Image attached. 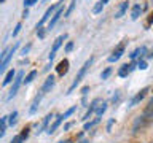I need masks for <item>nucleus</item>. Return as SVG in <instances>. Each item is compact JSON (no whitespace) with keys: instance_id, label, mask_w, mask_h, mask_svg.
Returning a JSON list of instances; mask_svg holds the SVG:
<instances>
[{"instance_id":"1","label":"nucleus","mask_w":153,"mask_h":143,"mask_svg":"<svg viewBox=\"0 0 153 143\" xmlns=\"http://www.w3.org/2000/svg\"><path fill=\"white\" fill-rule=\"evenodd\" d=\"M153 122V99L148 102V105L145 107V110H143V113L136 119V122H134V127H132V132L137 133L143 130L147 126H150V124Z\"/></svg>"},{"instance_id":"2","label":"nucleus","mask_w":153,"mask_h":143,"mask_svg":"<svg viewBox=\"0 0 153 143\" xmlns=\"http://www.w3.org/2000/svg\"><path fill=\"white\" fill-rule=\"evenodd\" d=\"M93 60H94V59H93V57H91V59H88V60H86L85 64H83V67H81V69H80V72H78V73H76V76H75V80H74V83L70 84V88H69V92H67V94H70L72 91H74V89L76 88V86H78V84L81 83V80L85 78L86 72L89 70V67H91V64H93Z\"/></svg>"},{"instance_id":"3","label":"nucleus","mask_w":153,"mask_h":143,"mask_svg":"<svg viewBox=\"0 0 153 143\" xmlns=\"http://www.w3.org/2000/svg\"><path fill=\"white\" fill-rule=\"evenodd\" d=\"M126 43H128V41L124 40V41H121V43H120V45H118L117 48H115V49H113V52L108 56V62H115V60H118L120 57L123 56L124 49H126Z\"/></svg>"},{"instance_id":"4","label":"nucleus","mask_w":153,"mask_h":143,"mask_svg":"<svg viewBox=\"0 0 153 143\" xmlns=\"http://www.w3.org/2000/svg\"><path fill=\"white\" fill-rule=\"evenodd\" d=\"M22 78H24V72L21 70V72H18V73H16V78H14V83H13V86H11V91H10L8 99H13L14 95H16V92L19 91V86H21V83L24 81Z\"/></svg>"},{"instance_id":"5","label":"nucleus","mask_w":153,"mask_h":143,"mask_svg":"<svg viewBox=\"0 0 153 143\" xmlns=\"http://www.w3.org/2000/svg\"><path fill=\"white\" fill-rule=\"evenodd\" d=\"M67 38V35L64 33V35H61V37H57L56 40H54V43H53V49H51V52H50V60H53L54 59V56H56V52H57V49L61 48V45L64 43V40Z\"/></svg>"},{"instance_id":"6","label":"nucleus","mask_w":153,"mask_h":143,"mask_svg":"<svg viewBox=\"0 0 153 143\" xmlns=\"http://www.w3.org/2000/svg\"><path fill=\"white\" fill-rule=\"evenodd\" d=\"M134 67H136V64H134V62H129V64L121 65V67H120V70H118V75L121 76V78H126V76L134 70Z\"/></svg>"},{"instance_id":"7","label":"nucleus","mask_w":153,"mask_h":143,"mask_svg":"<svg viewBox=\"0 0 153 143\" xmlns=\"http://www.w3.org/2000/svg\"><path fill=\"white\" fill-rule=\"evenodd\" d=\"M148 91H150L148 88H143V89L139 91V92H137L136 95H134V99L131 100V107H136V105H137L139 102H142V100L145 99V95L148 94Z\"/></svg>"},{"instance_id":"8","label":"nucleus","mask_w":153,"mask_h":143,"mask_svg":"<svg viewBox=\"0 0 153 143\" xmlns=\"http://www.w3.org/2000/svg\"><path fill=\"white\" fill-rule=\"evenodd\" d=\"M69 65H70V62H69V59H62L59 64H57V67H56V70H57V75L59 76H64L67 72H69Z\"/></svg>"},{"instance_id":"9","label":"nucleus","mask_w":153,"mask_h":143,"mask_svg":"<svg viewBox=\"0 0 153 143\" xmlns=\"http://www.w3.org/2000/svg\"><path fill=\"white\" fill-rule=\"evenodd\" d=\"M62 14H64V7H59V10H57V11L54 13V16L51 18V21H50V24H48V30H51L53 27L56 26V22L59 21V18L62 16Z\"/></svg>"},{"instance_id":"10","label":"nucleus","mask_w":153,"mask_h":143,"mask_svg":"<svg viewBox=\"0 0 153 143\" xmlns=\"http://www.w3.org/2000/svg\"><path fill=\"white\" fill-rule=\"evenodd\" d=\"M64 119H65V118H64V114H59V116H56V119H54V122H53L51 126L48 127V130H46V132L50 133V135H51V133H54V132H56V129H57V127L61 126V122L64 121Z\"/></svg>"},{"instance_id":"11","label":"nucleus","mask_w":153,"mask_h":143,"mask_svg":"<svg viewBox=\"0 0 153 143\" xmlns=\"http://www.w3.org/2000/svg\"><path fill=\"white\" fill-rule=\"evenodd\" d=\"M100 102H102L100 99H94L93 102H91V107L88 108V111H86V114L83 116V119H85V121H88V119L91 118V114H93V113L96 111V108H97V105H99Z\"/></svg>"},{"instance_id":"12","label":"nucleus","mask_w":153,"mask_h":143,"mask_svg":"<svg viewBox=\"0 0 153 143\" xmlns=\"http://www.w3.org/2000/svg\"><path fill=\"white\" fill-rule=\"evenodd\" d=\"M43 95H45V92H43V91H40V92L37 94V97L33 99V102H32V107H30V113H32V114L37 111V108H38V105H40V102H42Z\"/></svg>"},{"instance_id":"13","label":"nucleus","mask_w":153,"mask_h":143,"mask_svg":"<svg viewBox=\"0 0 153 143\" xmlns=\"http://www.w3.org/2000/svg\"><path fill=\"white\" fill-rule=\"evenodd\" d=\"M53 118H54V113H48L45 119H43V124H42V127H40V130H38V133L43 132V130H48V127H50V122L53 121Z\"/></svg>"},{"instance_id":"14","label":"nucleus","mask_w":153,"mask_h":143,"mask_svg":"<svg viewBox=\"0 0 153 143\" xmlns=\"http://www.w3.org/2000/svg\"><path fill=\"white\" fill-rule=\"evenodd\" d=\"M145 52H147V48L145 46H140V48H137V49H134L129 56H131V59H139V60H140V57H143Z\"/></svg>"},{"instance_id":"15","label":"nucleus","mask_w":153,"mask_h":143,"mask_svg":"<svg viewBox=\"0 0 153 143\" xmlns=\"http://www.w3.org/2000/svg\"><path fill=\"white\" fill-rule=\"evenodd\" d=\"M54 76H53V75H50V76H48V78H46V81H45V83H43V86H42V91H43V92H48V91H50L51 88H53V86H54Z\"/></svg>"},{"instance_id":"16","label":"nucleus","mask_w":153,"mask_h":143,"mask_svg":"<svg viewBox=\"0 0 153 143\" xmlns=\"http://www.w3.org/2000/svg\"><path fill=\"white\" fill-rule=\"evenodd\" d=\"M140 14H142V7H140V5H134V7H132V11H131V18L136 21V19L140 18Z\"/></svg>"},{"instance_id":"17","label":"nucleus","mask_w":153,"mask_h":143,"mask_svg":"<svg viewBox=\"0 0 153 143\" xmlns=\"http://www.w3.org/2000/svg\"><path fill=\"white\" fill-rule=\"evenodd\" d=\"M128 11V2H123L121 5H120V8H118V11H117V14H115V18H121V16H124V13Z\"/></svg>"},{"instance_id":"18","label":"nucleus","mask_w":153,"mask_h":143,"mask_svg":"<svg viewBox=\"0 0 153 143\" xmlns=\"http://www.w3.org/2000/svg\"><path fill=\"white\" fill-rule=\"evenodd\" d=\"M13 78H16V73H14V70H10L7 75H5V78H3V86H7L10 84L13 81Z\"/></svg>"},{"instance_id":"19","label":"nucleus","mask_w":153,"mask_h":143,"mask_svg":"<svg viewBox=\"0 0 153 143\" xmlns=\"http://www.w3.org/2000/svg\"><path fill=\"white\" fill-rule=\"evenodd\" d=\"M105 110H107V102H100V103L97 105V108H96V114L100 118V116L105 113Z\"/></svg>"},{"instance_id":"20","label":"nucleus","mask_w":153,"mask_h":143,"mask_svg":"<svg viewBox=\"0 0 153 143\" xmlns=\"http://www.w3.org/2000/svg\"><path fill=\"white\" fill-rule=\"evenodd\" d=\"M7 119L8 116H3L2 118V124H0V137L5 135V130H7Z\"/></svg>"},{"instance_id":"21","label":"nucleus","mask_w":153,"mask_h":143,"mask_svg":"<svg viewBox=\"0 0 153 143\" xmlns=\"http://www.w3.org/2000/svg\"><path fill=\"white\" fill-rule=\"evenodd\" d=\"M30 129H32V126H30V124H27V126L21 130V133H19V135H21V137L24 138V140H26V138L29 137V133H30Z\"/></svg>"},{"instance_id":"22","label":"nucleus","mask_w":153,"mask_h":143,"mask_svg":"<svg viewBox=\"0 0 153 143\" xmlns=\"http://www.w3.org/2000/svg\"><path fill=\"white\" fill-rule=\"evenodd\" d=\"M18 121V111H13L11 114L8 116V122H10V126H14Z\"/></svg>"},{"instance_id":"23","label":"nucleus","mask_w":153,"mask_h":143,"mask_svg":"<svg viewBox=\"0 0 153 143\" xmlns=\"http://www.w3.org/2000/svg\"><path fill=\"white\" fill-rule=\"evenodd\" d=\"M35 76H37V70H32L30 73H29V75L26 76V80H24V83H26V84L32 83V81H33V78H35Z\"/></svg>"},{"instance_id":"24","label":"nucleus","mask_w":153,"mask_h":143,"mask_svg":"<svg viewBox=\"0 0 153 143\" xmlns=\"http://www.w3.org/2000/svg\"><path fill=\"white\" fill-rule=\"evenodd\" d=\"M99 121H100V118L97 116V118L94 119V121H89V122H86V124H85V130H88V129H91L93 126H96V124H97Z\"/></svg>"},{"instance_id":"25","label":"nucleus","mask_w":153,"mask_h":143,"mask_svg":"<svg viewBox=\"0 0 153 143\" xmlns=\"http://www.w3.org/2000/svg\"><path fill=\"white\" fill-rule=\"evenodd\" d=\"M110 73H112V69H110V67H107V69H105V70L102 72V75H100V78H102V80H107L108 76H110Z\"/></svg>"},{"instance_id":"26","label":"nucleus","mask_w":153,"mask_h":143,"mask_svg":"<svg viewBox=\"0 0 153 143\" xmlns=\"http://www.w3.org/2000/svg\"><path fill=\"white\" fill-rule=\"evenodd\" d=\"M153 26V11L148 14V18H147V21H145V27L148 29V27H152Z\"/></svg>"},{"instance_id":"27","label":"nucleus","mask_w":153,"mask_h":143,"mask_svg":"<svg viewBox=\"0 0 153 143\" xmlns=\"http://www.w3.org/2000/svg\"><path fill=\"white\" fill-rule=\"evenodd\" d=\"M102 8H104V3H102V2L96 3L94 8H93V13H100V11H102Z\"/></svg>"},{"instance_id":"28","label":"nucleus","mask_w":153,"mask_h":143,"mask_svg":"<svg viewBox=\"0 0 153 143\" xmlns=\"http://www.w3.org/2000/svg\"><path fill=\"white\" fill-rule=\"evenodd\" d=\"M81 135H83V132H78L75 137H72V138H69V140H65L64 143H74V142H76V140H78V138H80Z\"/></svg>"},{"instance_id":"29","label":"nucleus","mask_w":153,"mask_h":143,"mask_svg":"<svg viewBox=\"0 0 153 143\" xmlns=\"http://www.w3.org/2000/svg\"><path fill=\"white\" fill-rule=\"evenodd\" d=\"M137 69H139V70H145V69H147V62L143 60V59H140V60L137 62Z\"/></svg>"},{"instance_id":"30","label":"nucleus","mask_w":153,"mask_h":143,"mask_svg":"<svg viewBox=\"0 0 153 143\" xmlns=\"http://www.w3.org/2000/svg\"><path fill=\"white\" fill-rule=\"evenodd\" d=\"M75 5H76V0H72V3H70V7H69V10L65 11V16H69V14L74 11V8H75Z\"/></svg>"},{"instance_id":"31","label":"nucleus","mask_w":153,"mask_h":143,"mask_svg":"<svg viewBox=\"0 0 153 143\" xmlns=\"http://www.w3.org/2000/svg\"><path fill=\"white\" fill-rule=\"evenodd\" d=\"M75 110H76V107H72V108H69L67 111L64 113V118H69V116H72V114L75 113Z\"/></svg>"},{"instance_id":"32","label":"nucleus","mask_w":153,"mask_h":143,"mask_svg":"<svg viewBox=\"0 0 153 143\" xmlns=\"http://www.w3.org/2000/svg\"><path fill=\"white\" fill-rule=\"evenodd\" d=\"M24 142V138L21 137V135H16V137H13V140H11V143H22Z\"/></svg>"},{"instance_id":"33","label":"nucleus","mask_w":153,"mask_h":143,"mask_svg":"<svg viewBox=\"0 0 153 143\" xmlns=\"http://www.w3.org/2000/svg\"><path fill=\"white\" fill-rule=\"evenodd\" d=\"M37 29H38V30H37V35L40 37V38H43V37H45V29H43V27H37Z\"/></svg>"},{"instance_id":"34","label":"nucleus","mask_w":153,"mask_h":143,"mask_svg":"<svg viewBox=\"0 0 153 143\" xmlns=\"http://www.w3.org/2000/svg\"><path fill=\"white\" fill-rule=\"evenodd\" d=\"M72 49H74V41H69L67 46H65V52H70Z\"/></svg>"},{"instance_id":"35","label":"nucleus","mask_w":153,"mask_h":143,"mask_svg":"<svg viewBox=\"0 0 153 143\" xmlns=\"http://www.w3.org/2000/svg\"><path fill=\"white\" fill-rule=\"evenodd\" d=\"M35 2H37V0H24V7H26V8H27V7H32Z\"/></svg>"},{"instance_id":"36","label":"nucleus","mask_w":153,"mask_h":143,"mask_svg":"<svg viewBox=\"0 0 153 143\" xmlns=\"http://www.w3.org/2000/svg\"><path fill=\"white\" fill-rule=\"evenodd\" d=\"M19 30H21V22H19V24H16V29L13 30V37H16L18 33H19Z\"/></svg>"},{"instance_id":"37","label":"nucleus","mask_w":153,"mask_h":143,"mask_svg":"<svg viewBox=\"0 0 153 143\" xmlns=\"http://www.w3.org/2000/svg\"><path fill=\"white\" fill-rule=\"evenodd\" d=\"M30 49V45H27V46H24L22 48V54H27V51Z\"/></svg>"},{"instance_id":"38","label":"nucleus","mask_w":153,"mask_h":143,"mask_svg":"<svg viewBox=\"0 0 153 143\" xmlns=\"http://www.w3.org/2000/svg\"><path fill=\"white\" fill-rule=\"evenodd\" d=\"M72 126H74V122H67V124H65V127H64V130H67V129H70Z\"/></svg>"},{"instance_id":"39","label":"nucleus","mask_w":153,"mask_h":143,"mask_svg":"<svg viewBox=\"0 0 153 143\" xmlns=\"http://www.w3.org/2000/svg\"><path fill=\"white\" fill-rule=\"evenodd\" d=\"M88 91H89V88H88V86H85V88L81 89V92H83V94H86V92H88Z\"/></svg>"},{"instance_id":"40","label":"nucleus","mask_w":153,"mask_h":143,"mask_svg":"<svg viewBox=\"0 0 153 143\" xmlns=\"http://www.w3.org/2000/svg\"><path fill=\"white\" fill-rule=\"evenodd\" d=\"M27 14H29V11H27V8L24 10V13H22V18H27Z\"/></svg>"},{"instance_id":"41","label":"nucleus","mask_w":153,"mask_h":143,"mask_svg":"<svg viewBox=\"0 0 153 143\" xmlns=\"http://www.w3.org/2000/svg\"><path fill=\"white\" fill-rule=\"evenodd\" d=\"M99 2H102V3H107V2H108V0H99Z\"/></svg>"},{"instance_id":"42","label":"nucleus","mask_w":153,"mask_h":143,"mask_svg":"<svg viewBox=\"0 0 153 143\" xmlns=\"http://www.w3.org/2000/svg\"><path fill=\"white\" fill-rule=\"evenodd\" d=\"M80 143H89V142H88V140H81Z\"/></svg>"},{"instance_id":"43","label":"nucleus","mask_w":153,"mask_h":143,"mask_svg":"<svg viewBox=\"0 0 153 143\" xmlns=\"http://www.w3.org/2000/svg\"><path fill=\"white\" fill-rule=\"evenodd\" d=\"M3 2H5V0H0V3H3Z\"/></svg>"},{"instance_id":"44","label":"nucleus","mask_w":153,"mask_h":143,"mask_svg":"<svg viewBox=\"0 0 153 143\" xmlns=\"http://www.w3.org/2000/svg\"><path fill=\"white\" fill-rule=\"evenodd\" d=\"M147 2H152V0H147Z\"/></svg>"},{"instance_id":"45","label":"nucleus","mask_w":153,"mask_h":143,"mask_svg":"<svg viewBox=\"0 0 153 143\" xmlns=\"http://www.w3.org/2000/svg\"><path fill=\"white\" fill-rule=\"evenodd\" d=\"M132 143H137V142H132Z\"/></svg>"},{"instance_id":"46","label":"nucleus","mask_w":153,"mask_h":143,"mask_svg":"<svg viewBox=\"0 0 153 143\" xmlns=\"http://www.w3.org/2000/svg\"><path fill=\"white\" fill-rule=\"evenodd\" d=\"M59 143H62V142H59Z\"/></svg>"},{"instance_id":"47","label":"nucleus","mask_w":153,"mask_h":143,"mask_svg":"<svg viewBox=\"0 0 153 143\" xmlns=\"http://www.w3.org/2000/svg\"><path fill=\"white\" fill-rule=\"evenodd\" d=\"M152 143H153V142H152Z\"/></svg>"}]
</instances>
